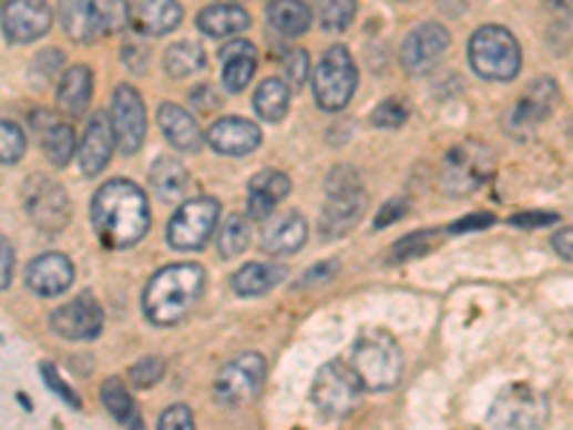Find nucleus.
I'll list each match as a JSON object with an SVG mask.
<instances>
[{
  "mask_svg": "<svg viewBox=\"0 0 573 430\" xmlns=\"http://www.w3.org/2000/svg\"><path fill=\"white\" fill-rule=\"evenodd\" d=\"M75 281V267L63 253H43L27 267V285L38 296H61Z\"/></svg>",
  "mask_w": 573,
  "mask_h": 430,
  "instance_id": "obj_19",
  "label": "nucleus"
},
{
  "mask_svg": "<svg viewBox=\"0 0 573 430\" xmlns=\"http://www.w3.org/2000/svg\"><path fill=\"white\" fill-rule=\"evenodd\" d=\"M98 18H101V29L104 32H115V29L126 27L130 21V7L110 0V3H98Z\"/></svg>",
  "mask_w": 573,
  "mask_h": 430,
  "instance_id": "obj_43",
  "label": "nucleus"
},
{
  "mask_svg": "<svg viewBox=\"0 0 573 430\" xmlns=\"http://www.w3.org/2000/svg\"><path fill=\"white\" fill-rule=\"evenodd\" d=\"M101 402H104V408L110 410L117 422H130V419L135 417V410H132V396L121 379H106V382L101 385Z\"/></svg>",
  "mask_w": 573,
  "mask_h": 430,
  "instance_id": "obj_36",
  "label": "nucleus"
},
{
  "mask_svg": "<svg viewBox=\"0 0 573 430\" xmlns=\"http://www.w3.org/2000/svg\"><path fill=\"white\" fill-rule=\"evenodd\" d=\"M218 218H222V204L215 198H209V195L193 198V202L181 204L170 218L166 242L173 244L175 250H201L213 238Z\"/></svg>",
  "mask_w": 573,
  "mask_h": 430,
  "instance_id": "obj_9",
  "label": "nucleus"
},
{
  "mask_svg": "<svg viewBox=\"0 0 573 430\" xmlns=\"http://www.w3.org/2000/svg\"><path fill=\"white\" fill-rule=\"evenodd\" d=\"M23 153H27V135L12 119H3L0 121V161L12 167L23 158Z\"/></svg>",
  "mask_w": 573,
  "mask_h": 430,
  "instance_id": "obj_37",
  "label": "nucleus"
},
{
  "mask_svg": "<svg viewBox=\"0 0 573 430\" xmlns=\"http://www.w3.org/2000/svg\"><path fill=\"white\" fill-rule=\"evenodd\" d=\"M356 18V3L352 0H336V3H325L318 9V21L330 32H345Z\"/></svg>",
  "mask_w": 573,
  "mask_h": 430,
  "instance_id": "obj_38",
  "label": "nucleus"
},
{
  "mask_svg": "<svg viewBox=\"0 0 573 430\" xmlns=\"http://www.w3.org/2000/svg\"><path fill=\"white\" fill-rule=\"evenodd\" d=\"M287 278V267L284 264H273V262H249L244 264L242 270L233 276V290L238 296H264L273 287H278Z\"/></svg>",
  "mask_w": 573,
  "mask_h": 430,
  "instance_id": "obj_26",
  "label": "nucleus"
},
{
  "mask_svg": "<svg viewBox=\"0 0 573 430\" xmlns=\"http://www.w3.org/2000/svg\"><path fill=\"white\" fill-rule=\"evenodd\" d=\"M204 63H207V55H204V49H201L198 43L181 41L173 43V47L164 52V66L173 78H187L193 75V72H201L204 70Z\"/></svg>",
  "mask_w": 573,
  "mask_h": 430,
  "instance_id": "obj_34",
  "label": "nucleus"
},
{
  "mask_svg": "<svg viewBox=\"0 0 573 430\" xmlns=\"http://www.w3.org/2000/svg\"><path fill=\"white\" fill-rule=\"evenodd\" d=\"M43 379H47L49 388L58 390V393H61L63 399H66V402L72 405V408H81V399H78V396H75V390H72L66 382H63V379H61V376H58V370L52 368V365H43Z\"/></svg>",
  "mask_w": 573,
  "mask_h": 430,
  "instance_id": "obj_45",
  "label": "nucleus"
},
{
  "mask_svg": "<svg viewBox=\"0 0 573 430\" xmlns=\"http://www.w3.org/2000/svg\"><path fill=\"white\" fill-rule=\"evenodd\" d=\"M0 247H3V270H0V287H3V290H9V285H12V264H14L12 244H9V238H3V242H0Z\"/></svg>",
  "mask_w": 573,
  "mask_h": 430,
  "instance_id": "obj_52",
  "label": "nucleus"
},
{
  "mask_svg": "<svg viewBox=\"0 0 573 430\" xmlns=\"http://www.w3.org/2000/svg\"><path fill=\"white\" fill-rule=\"evenodd\" d=\"M401 215H405V202L385 204V209H381V213L376 215V229L387 227V224L396 222V218H401Z\"/></svg>",
  "mask_w": 573,
  "mask_h": 430,
  "instance_id": "obj_53",
  "label": "nucleus"
},
{
  "mask_svg": "<svg viewBox=\"0 0 573 430\" xmlns=\"http://www.w3.org/2000/svg\"><path fill=\"white\" fill-rule=\"evenodd\" d=\"M158 430H195L193 410L187 405H173L161 413Z\"/></svg>",
  "mask_w": 573,
  "mask_h": 430,
  "instance_id": "obj_44",
  "label": "nucleus"
},
{
  "mask_svg": "<svg viewBox=\"0 0 573 430\" xmlns=\"http://www.w3.org/2000/svg\"><path fill=\"white\" fill-rule=\"evenodd\" d=\"M450 47V32L442 23H421L405 38L401 43V66L410 72V75H424L442 61L444 52Z\"/></svg>",
  "mask_w": 573,
  "mask_h": 430,
  "instance_id": "obj_14",
  "label": "nucleus"
},
{
  "mask_svg": "<svg viewBox=\"0 0 573 430\" xmlns=\"http://www.w3.org/2000/svg\"><path fill=\"white\" fill-rule=\"evenodd\" d=\"M267 379V361L258 354H238L215 376V399L222 405H247Z\"/></svg>",
  "mask_w": 573,
  "mask_h": 430,
  "instance_id": "obj_11",
  "label": "nucleus"
},
{
  "mask_svg": "<svg viewBox=\"0 0 573 430\" xmlns=\"http://www.w3.org/2000/svg\"><path fill=\"white\" fill-rule=\"evenodd\" d=\"M556 101H560V86L553 78H539L522 92L516 104L508 112V130L511 132H528L533 126H539L542 121L556 110Z\"/></svg>",
  "mask_w": 573,
  "mask_h": 430,
  "instance_id": "obj_16",
  "label": "nucleus"
},
{
  "mask_svg": "<svg viewBox=\"0 0 573 430\" xmlns=\"http://www.w3.org/2000/svg\"><path fill=\"white\" fill-rule=\"evenodd\" d=\"M367 209V195L359 184V175L350 170H336L327 178V204L321 209V233L325 238L347 236Z\"/></svg>",
  "mask_w": 573,
  "mask_h": 430,
  "instance_id": "obj_6",
  "label": "nucleus"
},
{
  "mask_svg": "<svg viewBox=\"0 0 573 430\" xmlns=\"http://www.w3.org/2000/svg\"><path fill=\"white\" fill-rule=\"evenodd\" d=\"M207 285V273L201 264H170L150 278L144 290L146 319L158 327L178 325L195 307Z\"/></svg>",
  "mask_w": 573,
  "mask_h": 430,
  "instance_id": "obj_2",
  "label": "nucleus"
},
{
  "mask_svg": "<svg viewBox=\"0 0 573 430\" xmlns=\"http://www.w3.org/2000/svg\"><path fill=\"white\" fill-rule=\"evenodd\" d=\"M359 86V70L352 61L350 49L336 43L325 52V58L318 61L316 72H313V95L316 104L327 112L345 110L350 104V98L356 95Z\"/></svg>",
  "mask_w": 573,
  "mask_h": 430,
  "instance_id": "obj_5",
  "label": "nucleus"
},
{
  "mask_svg": "<svg viewBox=\"0 0 573 430\" xmlns=\"http://www.w3.org/2000/svg\"><path fill=\"white\" fill-rule=\"evenodd\" d=\"M548 422V399L528 385L504 388L491 405V424L502 430H536Z\"/></svg>",
  "mask_w": 573,
  "mask_h": 430,
  "instance_id": "obj_10",
  "label": "nucleus"
},
{
  "mask_svg": "<svg viewBox=\"0 0 573 430\" xmlns=\"http://www.w3.org/2000/svg\"><path fill=\"white\" fill-rule=\"evenodd\" d=\"M130 430H146V428H144V419H141V417H132V419H130Z\"/></svg>",
  "mask_w": 573,
  "mask_h": 430,
  "instance_id": "obj_54",
  "label": "nucleus"
},
{
  "mask_svg": "<svg viewBox=\"0 0 573 430\" xmlns=\"http://www.w3.org/2000/svg\"><path fill=\"white\" fill-rule=\"evenodd\" d=\"M553 250L560 253L562 258H567V262H573V227L553 233Z\"/></svg>",
  "mask_w": 573,
  "mask_h": 430,
  "instance_id": "obj_50",
  "label": "nucleus"
},
{
  "mask_svg": "<svg viewBox=\"0 0 573 430\" xmlns=\"http://www.w3.org/2000/svg\"><path fill=\"white\" fill-rule=\"evenodd\" d=\"M436 242V229H428V233H410L408 238H401L399 244L393 247V262H405V258H416V256H424V253L433 247Z\"/></svg>",
  "mask_w": 573,
  "mask_h": 430,
  "instance_id": "obj_40",
  "label": "nucleus"
},
{
  "mask_svg": "<svg viewBox=\"0 0 573 430\" xmlns=\"http://www.w3.org/2000/svg\"><path fill=\"white\" fill-rule=\"evenodd\" d=\"M222 81L227 92H242L256 75L258 52L249 41H233L222 49Z\"/></svg>",
  "mask_w": 573,
  "mask_h": 430,
  "instance_id": "obj_24",
  "label": "nucleus"
},
{
  "mask_svg": "<svg viewBox=\"0 0 573 430\" xmlns=\"http://www.w3.org/2000/svg\"><path fill=\"white\" fill-rule=\"evenodd\" d=\"M121 58H124V63L130 66L132 72H144L146 63H150V52H146L141 43H126L124 52H121Z\"/></svg>",
  "mask_w": 573,
  "mask_h": 430,
  "instance_id": "obj_46",
  "label": "nucleus"
},
{
  "mask_svg": "<svg viewBox=\"0 0 573 430\" xmlns=\"http://www.w3.org/2000/svg\"><path fill=\"white\" fill-rule=\"evenodd\" d=\"M193 104H195V110H215V106L222 104V98L215 95V90L213 86H198V90H193Z\"/></svg>",
  "mask_w": 573,
  "mask_h": 430,
  "instance_id": "obj_49",
  "label": "nucleus"
},
{
  "mask_svg": "<svg viewBox=\"0 0 573 430\" xmlns=\"http://www.w3.org/2000/svg\"><path fill=\"white\" fill-rule=\"evenodd\" d=\"M556 222H560V215H553V213H522L511 218L513 227H548V224H556Z\"/></svg>",
  "mask_w": 573,
  "mask_h": 430,
  "instance_id": "obj_47",
  "label": "nucleus"
},
{
  "mask_svg": "<svg viewBox=\"0 0 573 430\" xmlns=\"http://www.w3.org/2000/svg\"><path fill=\"white\" fill-rule=\"evenodd\" d=\"M267 21L287 38L305 35L313 23V9L301 0H276L267 7Z\"/></svg>",
  "mask_w": 573,
  "mask_h": 430,
  "instance_id": "obj_30",
  "label": "nucleus"
},
{
  "mask_svg": "<svg viewBox=\"0 0 573 430\" xmlns=\"http://www.w3.org/2000/svg\"><path fill=\"white\" fill-rule=\"evenodd\" d=\"M164 359H158V356H144L141 361H135L130 368V379L135 388H153V385H158L161 379H164Z\"/></svg>",
  "mask_w": 573,
  "mask_h": 430,
  "instance_id": "obj_39",
  "label": "nucleus"
},
{
  "mask_svg": "<svg viewBox=\"0 0 573 430\" xmlns=\"http://www.w3.org/2000/svg\"><path fill=\"white\" fill-rule=\"evenodd\" d=\"M361 379L356 376V370L345 361H327L325 368L318 370L316 379H313V402L316 408L325 413V417H350L352 410L359 408L361 402Z\"/></svg>",
  "mask_w": 573,
  "mask_h": 430,
  "instance_id": "obj_8",
  "label": "nucleus"
},
{
  "mask_svg": "<svg viewBox=\"0 0 573 430\" xmlns=\"http://www.w3.org/2000/svg\"><path fill=\"white\" fill-rule=\"evenodd\" d=\"M468 61L488 81H511L522 66V49L504 27H482L470 38Z\"/></svg>",
  "mask_w": 573,
  "mask_h": 430,
  "instance_id": "obj_4",
  "label": "nucleus"
},
{
  "mask_svg": "<svg viewBox=\"0 0 573 430\" xmlns=\"http://www.w3.org/2000/svg\"><path fill=\"white\" fill-rule=\"evenodd\" d=\"M158 124L161 132L166 135V141L173 146H178V150H184V153H195L201 146V141H204L198 119L178 104H161Z\"/></svg>",
  "mask_w": 573,
  "mask_h": 430,
  "instance_id": "obj_25",
  "label": "nucleus"
},
{
  "mask_svg": "<svg viewBox=\"0 0 573 430\" xmlns=\"http://www.w3.org/2000/svg\"><path fill=\"white\" fill-rule=\"evenodd\" d=\"M307 222L305 215L296 209L273 215L262 233V250L269 256H290V253L301 250L307 242Z\"/></svg>",
  "mask_w": 573,
  "mask_h": 430,
  "instance_id": "obj_20",
  "label": "nucleus"
},
{
  "mask_svg": "<svg viewBox=\"0 0 573 430\" xmlns=\"http://www.w3.org/2000/svg\"><path fill=\"white\" fill-rule=\"evenodd\" d=\"M493 175L491 146L477 139L459 141L442 164V190L450 195H470Z\"/></svg>",
  "mask_w": 573,
  "mask_h": 430,
  "instance_id": "obj_7",
  "label": "nucleus"
},
{
  "mask_svg": "<svg viewBox=\"0 0 573 430\" xmlns=\"http://www.w3.org/2000/svg\"><path fill=\"white\" fill-rule=\"evenodd\" d=\"M488 224H493V215L482 213V215H473V218H462V222H457L453 227H450V233H468V229H479V227H488Z\"/></svg>",
  "mask_w": 573,
  "mask_h": 430,
  "instance_id": "obj_51",
  "label": "nucleus"
},
{
  "mask_svg": "<svg viewBox=\"0 0 573 430\" xmlns=\"http://www.w3.org/2000/svg\"><path fill=\"white\" fill-rule=\"evenodd\" d=\"M284 63V75L290 81L293 86H301L310 78V55H307L301 47L287 49V55L282 58Z\"/></svg>",
  "mask_w": 573,
  "mask_h": 430,
  "instance_id": "obj_41",
  "label": "nucleus"
},
{
  "mask_svg": "<svg viewBox=\"0 0 573 430\" xmlns=\"http://www.w3.org/2000/svg\"><path fill=\"white\" fill-rule=\"evenodd\" d=\"M374 124L376 126H401L408 121V104L401 98H387L374 110Z\"/></svg>",
  "mask_w": 573,
  "mask_h": 430,
  "instance_id": "obj_42",
  "label": "nucleus"
},
{
  "mask_svg": "<svg viewBox=\"0 0 573 430\" xmlns=\"http://www.w3.org/2000/svg\"><path fill=\"white\" fill-rule=\"evenodd\" d=\"M92 101V70L90 66H72L63 72L61 84H58V106L66 115L78 119L86 112Z\"/></svg>",
  "mask_w": 573,
  "mask_h": 430,
  "instance_id": "obj_28",
  "label": "nucleus"
},
{
  "mask_svg": "<svg viewBox=\"0 0 573 430\" xmlns=\"http://www.w3.org/2000/svg\"><path fill=\"white\" fill-rule=\"evenodd\" d=\"M198 29L209 38H233L249 29V12L235 3H215L198 12Z\"/></svg>",
  "mask_w": 573,
  "mask_h": 430,
  "instance_id": "obj_27",
  "label": "nucleus"
},
{
  "mask_svg": "<svg viewBox=\"0 0 573 430\" xmlns=\"http://www.w3.org/2000/svg\"><path fill=\"white\" fill-rule=\"evenodd\" d=\"M339 273V264L336 262H325V264H316V267H310V270L305 273V278H301V287L307 285H321V281H327V278H332Z\"/></svg>",
  "mask_w": 573,
  "mask_h": 430,
  "instance_id": "obj_48",
  "label": "nucleus"
},
{
  "mask_svg": "<svg viewBox=\"0 0 573 430\" xmlns=\"http://www.w3.org/2000/svg\"><path fill=\"white\" fill-rule=\"evenodd\" d=\"M41 144H43V153H47V158L52 161V164H58V167H66L78 150L75 130H72L70 124L49 121V124L41 130Z\"/></svg>",
  "mask_w": 573,
  "mask_h": 430,
  "instance_id": "obj_33",
  "label": "nucleus"
},
{
  "mask_svg": "<svg viewBox=\"0 0 573 430\" xmlns=\"http://www.w3.org/2000/svg\"><path fill=\"white\" fill-rule=\"evenodd\" d=\"M350 368L367 390H390L399 385L405 370V356L393 336L379 327L361 330L352 341Z\"/></svg>",
  "mask_w": 573,
  "mask_h": 430,
  "instance_id": "obj_3",
  "label": "nucleus"
},
{
  "mask_svg": "<svg viewBox=\"0 0 573 430\" xmlns=\"http://www.w3.org/2000/svg\"><path fill=\"white\" fill-rule=\"evenodd\" d=\"M61 23L72 41H92L104 35L101 18H98V3H66L61 9Z\"/></svg>",
  "mask_w": 573,
  "mask_h": 430,
  "instance_id": "obj_31",
  "label": "nucleus"
},
{
  "mask_svg": "<svg viewBox=\"0 0 573 430\" xmlns=\"http://www.w3.org/2000/svg\"><path fill=\"white\" fill-rule=\"evenodd\" d=\"M23 207L43 233H61L70 222V198L49 175H32L23 184Z\"/></svg>",
  "mask_w": 573,
  "mask_h": 430,
  "instance_id": "obj_12",
  "label": "nucleus"
},
{
  "mask_svg": "<svg viewBox=\"0 0 573 430\" xmlns=\"http://www.w3.org/2000/svg\"><path fill=\"white\" fill-rule=\"evenodd\" d=\"M55 21V12L41 3V0H12L3 7V32H7L9 41L14 43H29L38 41L49 32Z\"/></svg>",
  "mask_w": 573,
  "mask_h": 430,
  "instance_id": "obj_17",
  "label": "nucleus"
},
{
  "mask_svg": "<svg viewBox=\"0 0 573 430\" xmlns=\"http://www.w3.org/2000/svg\"><path fill=\"white\" fill-rule=\"evenodd\" d=\"M290 195V178L278 170H262L258 175L249 178L247 190V209L253 218L264 222V218H273V209L278 202H284Z\"/></svg>",
  "mask_w": 573,
  "mask_h": 430,
  "instance_id": "obj_22",
  "label": "nucleus"
},
{
  "mask_svg": "<svg viewBox=\"0 0 573 430\" xmlns=\"http://www.w3.org/2000/svg\"><path fill=\"white\" fill-rule=\"evenodd\" d=\"M49 325L58 336L72 341H90L101 336L104 330V310L98 307L90 293H83L78 299L66 301L49 316Z\"/></svg>",
  "mask_w": 573,
  "mask_h": 430,
  "instance_id": "obj_15",
  "label": "nucleus"
},
{
  "mask_svg": "<svg viewBox=\"0 0 573 430\" xmlns=\"http://www.w3.org/2000/svg\"><path fill=\"white\" fill-rule=\"evenodd\" d=\"M253 106H256V112L262 115L264 121H282L284 115H287V110H290V90H287V84L284 81H278V78H267V81H262L256 90V95H253Z\"/></svg>",
  "mask_w": 573,
  "mask_h": 430,
  "instance_id": "obj_32",
  "label": "nucleus"
},
{
  "mask_svg": "<svg viewBox=\"0 0 573 430\" xmlns=\"http://www.w3.org/2000/svg\"><path fill=\"white\" fill-rule=\"evenodd\" d=\"M184 21V9L173 0H141L130 7V23L144 35H166Z\"/></svg>",
  "mask_w": 573,
  "mask_h": 430,
  "instance_id": "obj_23",
  "label": "nucleus"
},
{
  "mask_svg": "<svg viewBox=\"0 0 573 430\" xmlns=\"http://www.w3.org/2000/svg\"><path fill=\"white\" fill-rule=\"evenodd\" d=\"M150 184H153L155 195L161 202L173 204L181 202L190 190V173L187 167L175 158H158L150 170Z\"/></svg>",
  "mask_w": 573,
  "mask_h": 430,
  "instance_id": "obj_29",
  "label": "nucleus"
},
{
  "mask_svg": "<svg viewBox=\"0 0 573 430\" xmlns=\"http://www.w3.org/2000/svg\"><path fill=\"white\" fill-rule=\"evenodd\" d=\"M207 141L215 153L222 155H249L262 144V126L247 119H229L215 121L207 132Z\"/></svg>",
  "mask_w": 573,
  "mask_h": 430,
  "instance_id": "obj_21",
  "label": "nucleus"
},
{
  "mask_svg": "<svg viewBox=\"0 0 573 430\" xmlns=\"http://www.w3.org/2000/svg\"><path fill=\"white\" fill-rule=\"evenodd\" d=\"M115 132H112V121L104 112H95L90 121H86V130H83L81 150H78V167L83 175L104 173V167L110 164L112 150H115Z\"/></svg>",
  "mask_w": 573,
  "mask_h": 430,
  "instance_id": "obj_18",
  "label": "nucleus"
},
{
  "mask_svg": "<svg viewBox=\"0 0 573 430\" xmlns=\"http://www.w3.org/2000/svg\"><path fill=\"white\" fill-rule=\"evenodd\" d=\"M249 247V222L244 215H229L224 227L218 229V253L224 258L242 256Z\"/></svg>",
  "mask_w": 573,
  "mask_h": 430,
  "instance_id": "obj_35",
  "label": "nucleus"
},
{
  "mask_svg": "<svg viewBox=\"0 0 573 430\" xmlns=\"http://www.w3.org/2000/svg\"><path fill=\"white\" fill-rule=\"evenodd\" d=\"M112 132H115V144L124 155H135L144 146L146 139V110L135 86L121 84L112 95Z\"/></svg>",
  "mask_w": 573,
  "mask_h": 430,
  "instance_id": "obj_13",
  "label": "nucleus"
},
{
  "mask_svg": "<svg viewBox=\"0 0 573 430\" xmlns=\"http://www.w3.org/2000/svg\"><path fill=\"white\" fill-rule=\"evenodd\" d=\"M150 204L132 181H106L92 198V224L106 247H132L150 229Z\"/></svg>",
  "mask_w": 573,
  "mask_h": 430,
  "instance_id": "obj_1",
  "label": "nucleus"
}]
</instances>
